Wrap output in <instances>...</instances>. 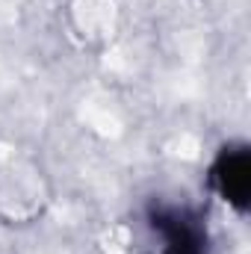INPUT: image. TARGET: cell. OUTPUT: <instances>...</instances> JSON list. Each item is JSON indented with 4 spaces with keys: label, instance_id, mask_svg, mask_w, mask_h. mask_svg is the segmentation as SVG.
I'll return each mask as SVG.
<instances>
[{
    "label": "cell",
    "instance_id": "obj_1",
    "mask_svg": "<svg viewBox=\"0 0 251 254\" xmlns=\"http://www.w3.org/2000/svg\"><path fill=\"white\" fill-rule=\"evenodd\" d=\"M48 201L42 169L27 160H6L0 166V219L27 225L42 216Z\"/></svg>",
    "mask_w": 251,
    "mask_h": 254
},
{
    "label": "cell",
    "instance_id": "obj_2",
    "mask_svg": "<svg viewBox=\"0 0 251 254\" xmlns=\"http://www.w3.org/2000/svg\"><path fill=\"white\" fill-rule=\"evenodd\" d=\"M210 184L219 192V198L234 207L237 213H246L251 204V151L249 145H225L210 169Z\"/></svg>",
    "mask_w": 251,
    "mask_h": 254
},
{
    "label": "cell",
    "instance_id": "obj_3",
    "mask_svg": "<svg viewBox=\"0 0 251 254\" xmlns=\"http://www.w3.org/2000/svg\"><path fill=\"white\" fill-rule=\"evenodd\" d=\"M166 254H204V249H181V252H166Z\"/></svg>",
    "mask_w": 251,
    "mask_h": 254
}]
</instances>
